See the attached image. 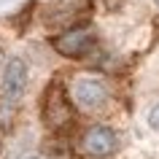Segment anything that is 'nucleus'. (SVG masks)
<instances>
[{
    "label": "nucleus",
    "instance_id": "nucleus-1",
    "mask_svg": "<svg viewBox=\"0 0 159 159\" xmlns=\"http://www.w3.org/2000/svg\"><path fill=\"white\" fill-rule=\"evenodd\" d=\"M41 113H43V124L49 127L51 132H59V129H65L73 121V102H70V94L62 89L59 81H51L46 86Z\"/></svg>",
    "mask_w": 159,
    "mask_h": 159
},
{
    "label": "nucleus",
    "instance_id": "nucleus-2",
    "mask_svg": "<svg viewBox=\"0 0 159 159\" xmlns=\"http://www.w3.org/2000/svg\"><path fill=\"white\" fill-rule=\"evenodd\" d=\"M94 27L92 25H78V27H70L65 33H59L51 38V46L62 54V57H73V59H81L86 54H92L94 49Z\"/></svg>",
    "mask_w": 159,
    "mask_h": 159
},
{
    "label": "nucleus",
    "instance_id": "nucleus-3",
    "mask_svg": "<svg viewBox=\"0 0 159 159\" xmlns=\"http://www.w3.org/2000/svg\"><path fill=\"white\" fill-rule=\"evenodd\" d=\"M119 148L116 132L105 124H92L89 129H84V135L78 138V151L86 159H105Z\"/></svg>",
    "mask_w": 159,
    "mask_h": 159
},
{
    "label": "nucleus",
    "instance_id": "nucleus-4",
    "mask_svg": "<svg viewBox=\"0 0 159 159\" xmlns=\"http://www.w3.org/2000/svg\"><path fill=\"white\" fill-rule=\"evenodd\" d=\"M70 94H73V102L84 111H97L108 102V89L97 78H75Z\"/></svg>",
    "mask_w": 159,
    "mask_h": 159
},
{
    "label": "nucleus",
    "instance_id": "nucleus-5",
    "mask_svg": "<svg viewBox=\"0 0 159 159\" xmlns=\"http://www.w3.org/2000/svg\"><path fill=\"white\" fill-rule=\"evenodd\" d=\"M27 62L19 57H11L3 67V97L6 102H16L22 100V94L27 89Z\"/></svg>",
    "mask_w": 159,
    "mask_h": 159
},
{
    "label": "nucleus",
    "instance_id": "nucleus-6",
    "mask_svg": "<svg viewBox=\"0 0 159 159\" xmlns=\"http://www.w3.org/2000/svg\"><path fill=\"white\" fill-rule=\"evenodd\" d=\"M148 127L159 132V102L154 105V108H151V113H148Z\"/></svg>",
    "mask_w": 159,
    "mask_h": 159
},
{
    "label": "nucleus",
    "instance_id": "nucleus-7",
    "mask_svg": "<svg viewBox=\"0 0 159 159\" xmlns=\"http://www.w3.org/2000/svg\"><path fill=\"white\" fill-rule=\"evenodd\" d=\"M102 3H105V8H108V11H119L121 6H124V0H102Z\"/></svg>",
    "mask_w": 159,
    "mask_h": 159
},
{
    "label": "nucleus",
    "instance_id": "nucleus-8",
    "mask_svg": "<svg viewBox=\"0 0 159 159\" xmlns=\"http://www.w3.org/2000/svg\"><path fill=\"white\" fill-rule=\"evenodd\" d=\"M25 159H38V157H25Z\"/></svg>",
    "mask_w": 159,
    "mask_h": 159
},
{
    "label": "nucleus",
    "instance_id": "nucleus-9",
    "mask_svg": "<svg viewBox=\"0 0 159 159\" xmlns=\"http://www.w3.org/2000/svg\"><path fill=\"white\" fill-rule=\"evenodd\" d=\"M157 6H159V0H157Z\"/></svg>",
    "mask_w": 159,
    "mask_h": 159
}]
</instances>
